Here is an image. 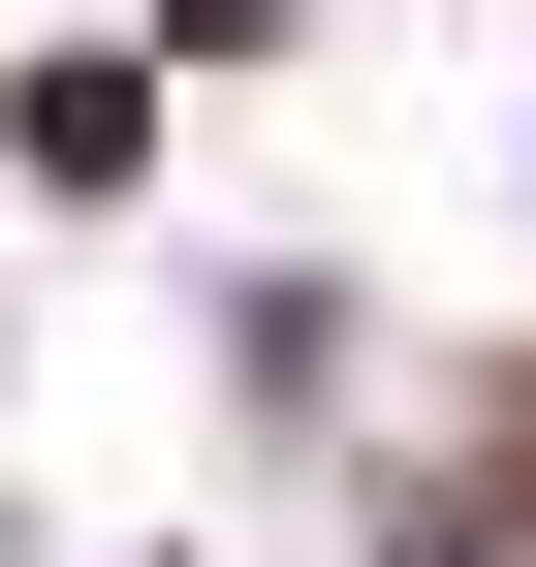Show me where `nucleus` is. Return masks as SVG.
<instances>
[{"label":"nucleus","instance_id":"nucleus-1","mask_svg":"<svg viewBox=\"0 0 536 567\" xmlns=\"http://www.w3.org/2000/svg\"><path fill=\"white\" fill-rule=\"evenodd\" d=\"M158 158V63H32V189H126Z\"/></svg>","mask_w":536,"mask_h":567}]
</instances>
